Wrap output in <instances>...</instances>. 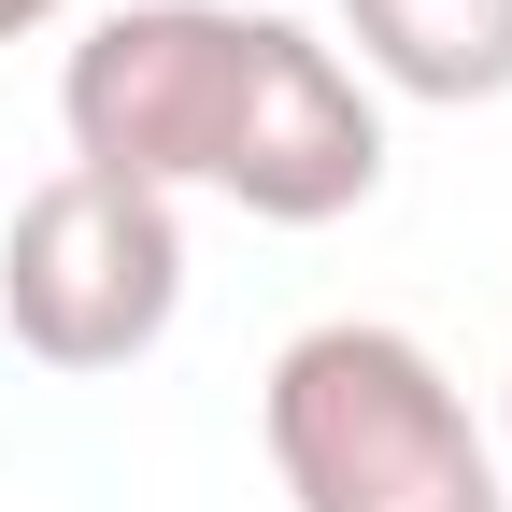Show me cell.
<instances>
[{
	"mask_svg": "<svg viewBox=\"0 0 512 512\" xmlns=\"http://www.w3.org/2000/svg\"><path fill=\"white\" fill-rule=\"evenodd\" d=\"M256 441H271L285 512H512L498 441L470 427L456 370L384 313L299 328L256 384Z\"/></svg>",
	"mask_w": 512,
	"mask_h": 512,
	"instance_id": "1",
	"label": "cell"
},
{
	"mask_svg": "<svg viewBox=\"0 0 512 512\" xmlns=\"http://www.w3.org/2000/svg\"><path fill=\"white\" fill-rule=\"evenodd\" d=\"M171 313H185V214L143 200V185H114V171H43L15 228H0V328H15V356L43 370H143L171 342Z\"/></svg>",
	"mask_w": 512,
	"mask_h": 512,
	"instance_id": "2",
	"label": "cell"
},
{
	"mask_svg": "<svg viewBox=\"0 0 512 512\" xmlns=\"http://www.w3.org/2000/svg\"><path fill=\"white\" fill-rule=\"evenodd\" d=\"M242 43H256L242 0H128V15H100L72 43V72H57L72 171H114L143 200L214 185L228 128H242Z\"/></svg>",
	"mask_w": 512,
	"mask_h": 512,
	"instance_id": "3",
	"label": "cell"
},
{
	"mask_svg": "<svg viewBox=\"0 0 512 512\" xmlns=\"http://www.w3.org/2000/svg\"><path fill=\"white\" fill-rule=\"evenodd\" d=\"M370 185H384V100L342 72V43H313L299 15H256L214 200H242L256 228H342L370 214Z\"/></svg>",
	"mask_w": 512,
	"mask_h": 512,
	"instance_id": "4",
	"label": "cell"
},
{
	"mask_svg": "<svg viewBox=\"0 0 512 512\" xmlns=\"http://www.w3.org/2000/svg\"><path fill=\"white\" fill-rule=\"evenodd\" d=\"M342 72L384 100H512V0H342Z\"/></svg>",
	"mask_w": 512,
	"mask_h": 512,
	"instance_id": "5",
	"label": "cell"
},
{
	"mask_svg": "<svg viewBox=\"0 0 512 512\" xmlns=\"http://www.w3.org/2000/svg\"><path fill=\"white\" fill-rule=\"evenodd\" d=\"M72 0H0V43H29V29H57Z\"/></svg>",
	"mask_w": 512,
	"mask_h": 512,
	"instance_id": "6",
	"label": "cell"
},
{
	"mask_svg": "<svg viewBox=\"0 0 512 512\" xmlns=\"http://www.w3.org/2000/svg\"><path fill=\"white\" fill-rule=\"evenodd\" d=\"M498 484H512V427H498Z\"/></svg>",
	"mask_w": 512,
	"mask_h": 512,
	"instance_id": "7",
	"label": "cell"
}]
</instances>
